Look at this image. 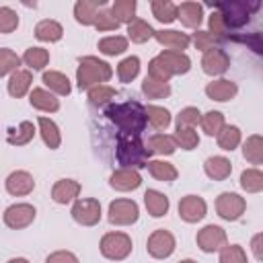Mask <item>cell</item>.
Masks as SVG:
<instances>
[{"label":"cell","mask_w":263,"mask_h":263,"mask_svg":"<svg viewBox=\"0 0 263 263\" xmlns=\"http://www.w3.org/2000/svg\"><path fill=\"white\" fill-rule=\"evenodd\" d=\"M107 119L119 127V134L123 136H140L146 129V109L138 101H123L109 105L105 111Z\"/></svg>","instance_id":"obj_1"},{"label":"cell","mask_w":263,"mask_h":263,"mask_svg":"<svg viewBox=\"0 0 263 263\" xmlns=\"http://www.w3.org/2000/svg\"><path fill=\"white\" fill-rule=\"evenodd\" d=\"M111 76H113V68L109 62L99 60L97 55H84L78 60L76 84L80 90H90L92 86L105 84L107 80H111Z\"/></svg>","instance_id":"obj_2"},{"label":"cell","mask_w":263,"mask_h":263,"mask_svg":"<svg viewBox=\"0 0 263 263\" xmlns=\"http://www.w3.org/2000/svg\"><path fill=\"white\" fill-rule=\"evenodd\" d=\"M117 162L123 168H146L152 152L146 148V144L140 140V136H117V150H115Z\"/></svg>","instance_id":"obj_3"},{"label":"cell","mask_w":263,"mask_h":263,"mask_svg":"<svg viewBox=\"0 0 263 263\" xmlns=\"http://www.w3.org/2000/svg\"><path fill=\"white\" fill-rule=\"evenodd\" d=\"M132 249H134L132 236L121 232V230L105 232L101 236V240H99V251L109 261H123V259H127L132 255Z\"/></svg>","instance_id":"obj_4"},{"label":"cell","mask_w":263,"mask_h":263,"mask_svg":"<svg viewBox=\"0 0 263 263\" xmlns=\"http://www.w3.org/2000/svg\"><path fill=\"white\" fill-rule=\"evenodd\" d=\"M259 4H247L242 0H230V2H218L216 10L222 14L226 29H238L249 23L251 10H255Z\"/></svg>","instance_id":"obj_5"},{"label":"cell","mask_w":263,"mask_h":263,"mask_svg":"<svg viewBox=\"0 0 263 263\" xmlns=\"http://www.w3.org/2000/svg\"><path fill=\"white\" fill-rule=\"evenodd\" d=\"M138 218H140V208L134 199L119 197V199H113L109 203V210H107L109 224H113V226H132V224L138 222Z\"/></svg>","instance_id":"obj_6"},{"label":"cell","mask_w":263,"mask_h":263,"mask_svg":"<svg viewBox=\"0 0 263 263\" xmlns=\"http://www.w3.org/2000/svg\"><path fill=\"white\" fill-rule=\"evenodd\" d=\"M70 214H72V220L80 226H97L103 216L101 201L95 197H78L72 203Z\"/></svg>","instance_id":"obj_7"},{"label":"cell","mask_w":263,"mask_h":263,"mask_svg":"<svg viewBox=\"0 0 263 263\" xmlns=\"http://www.w3.org/2000/svg\"><path fill=\"white\" fill-rule=\"evenodd\" d=\"M247 212V199L238 193L224 191L216 197V214L226 222H236Z\"/></svg>","instance_id":"obj_8"},{"label":"cell","mask_w":263,"mask_h":263,"mask_svg":"<svg viewBox=\"0 0 263 263\" xmlns=\"http://www.w3.org/2000/svg\"><path fill=\"white\" fill-rule=\"evenodd\" d=\"M175 249H177V238L166 228H156L146 240V251L152 259H168L175 253Z\"/></svg>","instance_id":"obj_9"},{"label":"cell","mask_w":263,"mask_h":263,"mask_svg":"<svg viewBox=\"0 0 263 263\" xmlns=\"http://www.w3.org/2000/svg\"><path fill=\"white\" fill-rule=\"evenodd\" d=\"M35 216H37V210L33 203H12L4 210L2 220L10 230H23L33 224Z\"/></svg>","instance_id":"obj_10"},{"label":"cell","mask_w":263,"mask_h":263,"mask_svg":"<svg viewBox=\"0 0 263 263\" xmlns=\"http://www.w3.org/2000/svg\"><path fill=\"white\" fill-rule=\"evenodd\" d=\"M195 242H197L199 251H203V253H218L222 247L228 245V236H226V230L222 226L208 224L201 230H197Z\"/></svg>","instance_id":"obj_11"},{"label":"cell","mask_w":263,"mask_h":263,"mask_svg":"<svg viewBox=\"0 0 263 263\" xmlns=\"http://www.w3.org/2000/svg\"><path fill=\"white\" fill-rule=\"evenodd\" d=\"M208 214V203L201 195H185L179 201V218L187 224H195L199 220H203Z\"/></svg>","instance_id":"obj_12"},{"label":"cell","mask_w":263,"mask_h":263,"mask_svg":"<svg viewBox=\"0 0 263 263\" xmlns=\"http://www.w3.org/2000/svg\"><path fill=\"white\" fill-rule=\"evenodd\" d=\"M4 189H6V193L12 195V197H25V195L33 193V189H35V179H33V175H31L29 171L18 168V171H12V173L6 177Z\"/></svg>","instance_id":"obj_13"},{"label":"cell","mask_w":263,"mask_h":263,"mask_svg":"<svg viewBox=\"0 0 263 263\" xmlns=\"http://www.w3.org/2000/svg\"><path fill=\"white\" fill-rule=\"evenodd\" d=\"M228 68H230V55L220 47L205 51L201 58V70L208 76H222L228 72Z\"/></svg>","instance_id":"obj_14"},{"label":"cell","mask_w":263,"mask_h":263,"mask_svg":"<svg viewBox=\"0 0 263 263\" xmlns=\"http://www.w3.org/2000/svg\"><path fill=\"white\" fill-rule=\"evenodd\" d=\"M205 95H208V99H212L216 103H228L238 95V86L234 80L216 78V80L205 84Z\"/></svg>","instance_id":"obj_15"},{"label":"cell","mask_w":263,"mask_h":263,"mask_svg":"<svg viewBox=\"0 0 263 263\" xmlns=\"http://www.w3.org/2000/svg\"><path fill=\"white\" fill-rule=\"evenodd\" d=\"M80 189H82V185L76 179H58L51 187V199L60 205L74 203L80 195Z\"/></svg>","instance_id":"obj_16"},{"label":"cell","mask_w":263,"mask_h":263,"mask_svg":"<svg viewBox=\"0 0 263 263\" xmlns=\"http://www.w3.org/2000/svg\"><path fill=\"white\" fill-rule=\"evenodd\" d=\"M177 21H181L183 27L197 31L201 21H203V4L191 2V0L177 4Z\"/></svg>","instance_id":"obj_17"},{"label":"cell","mask_w":263,"mask_h":263,"mask_svg":"<svg viewBox=\"0 0 263 263\" xmlns=\"http://www.w3.org/2000/svg\"><path fill=\"white\" fill-rule=\"evenodd\" d=\"M154 39L162 47H166L171 51H183L191 43V37L187 33H183V31H177V29H160V31H154Z\"/></svg>","instance_id":"obj_18"},{"label":"cell","mask_w":263,"mask_h":263,"mask_svg":"<svg viewBox=\"0 0 263 263\" xmlns=\"http://www.w3.org/2000/svg\"><path fill=\"white\" fill-rule=\"evenodd\" d=\"M160 62L166 66V70L171 72V76H181L187 74L191 70V58L185 51H171V49H162L158 53Z\"/></svg>","instance_id":"obj_19"},{"label":"cell","mask_w":263,"mask_h":263,"mask_svg":"<svg viewBox=\"0 0 263 263\" xmlns=\"http://www.w3.org/2000/svg\"><path fill=\"white\" fill-rule=\"evenodd\" d=\"M109 185L115 189V191H134L142 185V175L134 168H117L111 173L109 177Z\"/></svg>","instance_id":"obj_20"},{"label":"cell","mask_w":263,"mask_h":263,"mask_svg":"<svg viewBox=\"0 0 263 263\" xmlns=\"http://www.w3.org/2000/svg\"><path fill=\"white\" fill-rule=\"evenodd\" d=\"M29 103L33 109L37 111H43V113H55L60 109V99L49 92L47 88H41V86H35L31 88L29 92Z\"/></svg>","instance_id":"obj_21"},{"label":"cell","mask_w":263,"mask_h":263,"mask_svg":"<svg viewBox=\"0 0 263 263\" xmlns=\"http://www.w3.org/2000/svg\"><path fill=\"white\" fill-rule=\"evenodd\" d=\"M31 84H33V72L18 68L16 72L10 74L6 88H8V95L12 99H23L27 92H31Z\"/></svg>","instance_id":"obj_22"},{"label":"cell","mask_w":263,"mask_h":263,"mask_svg":"<svg viewBox=\"0 0 263 263\" xmlns=\"http://www.w3.org/2000/svg\"><path fill=\"white\" fill-rule=\"evenodd\" d=\"M105 6V0H78L74 4V18L76 23L90 27L95 25V18L99 14V10Z\"/></svg>","instance_id":"obj_23"},{"label":"cell","mask_w":263,"mask_h":263,"mask_svg":"<svg viewBox=\"0 0 263 263\" xmlns=\"http://www.w3.org/2000/svg\"><path fill=\"white\" fill-rule=\"evenodd\" d=\"M37 125H39V136L43 140V144L49 148V150H58L60 144H62V132L58 127V123L45 115H39L37 117Z\"/></svg>","instance_id":"obj_24"},{"label":"cell","mask_w":263,"mask_h":263,"mask_svg":"<svg viewBox=\"0 0 263 263\" xmlns=\"http://www.w3.org/2000/svg\"><path fill=\"white\" fill-rule=\"evenodd\" d=\"M203 173L212 179V181H224V179H228L230 177V173H232V162H230V158H226V156H210V158H205V162H203Z\"/></svg>","instance_id":"obj_25"},{"label":"cell","mask_w":263,"mask_h":263,"mask_svg":"<svg viewBox=\"0 0 263 263\" xmlns=\"http://www.w3.org/2000/svg\"><path fill=\"white\" fill-rule=\"evenodd\" d=\"M144 205H146V210H148V214L152 218H162V216L168 214L171 201H168V197L162 191H158V189H146V193H144Z\"/></svg>","instance_id":"obj_26"},{"label":"cell","mask_w":263,"mask_h":263,"mask_svg":"<svg viewBox=\"0 0 263 263\" xmlns=\"http://www.w3.org/2000/svg\"><path fill=\"white\" fill-rule=\"evenodd\" d=\"M43 84L47 86L49 92L53 95H60V97H68L72 92V82L70 78L64 74V72H58V70H47L43 72Z\"/></svg>","instance_id":"obj_27"},{"label":"cell","mask_w":263,"mask_h":263,"mask_svg":"<svg viewBox=\"0 0 263 263\" xmlns=\"http://www.w3.org/2000/svg\"><path fill=\"white\" fill-rule=\"evenodd\" d=\"M35 37L45 43H55L64 37V27L53 18H43L35 25Z\"/></svg>","instance_id":"obj_28"},{"label":"cell","mask_w":263,"mask_h":263,"mask_svg":"<svg viewBox=\"0 0 263 263\" xmlns=\"http://www.w3.org/2000/svg\"><path fill=\"white\" fill-rule=\"evenodd\" d=\"M146 168L156 181H162V183H173L179 177L177 166L173 162H168V160H148Z\"/></svg>","instance_id":"obj_29"},{"label":"cell","mask_w":263,"mask_h":263,"mask_svg":"<svg viewBox=\"0 0 263 263\" xmlns=\"http://www.w3.org/2000/svg\"><path fill=\"white\" fill-rule=\"evenodd\" d=\"M146 148L152 152V154H160V156H171L177 152V142L173 136L168 134H154L148 138V144Z\"/></svg>","instance_id":"obj_30"},{"label":"cell","mask_w":263,"mask_h":263,"mask_svg":"<svg viewBox=\"0 0 263 263\" xmlns=\"http://www.w3.org/2000/svg\"><path fill=\"white\" fill-rule=\"evenodd\" d=\"M35 134H37V129H35L33 121H27V119H25V121L18 123V127L8 129L6 142H8L10 146H25V144H29V142L35 138Z\"/></svg>","instance_id":"obj_31"},{"label":"cell","mask_w":263,"mask_h":263,"mask_svg":"<svg viewBox=\"0 0 263 263\" xmlns=\"http://www.w3.org/2000/svg\"><path fill=\"white\" fill-rule=\"evenodd\" d=\"M242 156L247 162L259 166L263 162V138L259 134H251L242 142Z\"/></svg>","instance_id":"obj_32"},{"label":"cell","mask_w":263,"mask_h":263,"mask_svg":"<svg viewBox=\"0 0 263 263\" xmlns=\"http://www.w3.org/2000/svg\"><path fill=\"white\" fill-rule=\"evenodd\" d=\"M152 37H154V29H152V25L148 21L136 16L127 25V41H132V43H146Z\"/></svg>","instance_id":"obj_33"},{"label":"cell","mask_w":263,"mask_h":263,"mask_svg":"<svg viewBox=\"0 0 263 263\" xmlns=\"http://www.w3.org/2000/svg\"><path fill=\"white\" fill-rule=\"evenodd\" d=\"M150 10L152 16L162 25H171L173 21H177V4L171 0H154L150 2Z\"/></svg>","instance_id":"obj_34"},{"label":"cell","mask_w":263,"mask_h":263,"mask_svg":"<svg viewBox=\"0 0 263 263\" xmlns=\"http://www.w3.org/2000/svg\"><path fill=\"white\" fill-rule=\"evenodd\" d=\"M127 45H129L127 37H123V35H107V37L99 39L97 49L103 55H119V53H123L127 49Z\"/></svg>","instance_id":"obj_35"},{"label":"cell","mask_w":263,"mask_h":263,"mask_svg":"<svg viewBox=\"0 0 263 263\" xmlns=\"http://www.w3.org/2000/svg\"><path fill=\"white\" fill-rule=\"evenodd\" d=\"M240 140H242V136H240V129H238L236 125H224V127L220 129V134L216 136L218 148L224 150V152L236 150V148L240 146Z\"/></svg>","instance_id":"obj_36"},{"label":"cell","mask_w":263,"mask_h":263,"mask_svg":"<svg viewBox=\"0 0 263 263\" xmlns=\"http://www.w3.org/2000/svg\"><path fill=\"white\" fill-rule=\"evenodd\" d=\"M136 8H138V2L136 0H115L109 10H111V14L115 16V21L119 25L121 23L129 25L136 18Z\"/></svg>","instance_id":"obj_37"},{"label":"cell","mask_w":263,"mask_h":263,"mask_svg":"<svg viewBox=\"0 0 263 263\" xmlns=\"http://www.w3.org/2000/svg\"><path fill=\"white\" fill-rule=\"evenodd\" d=\"M140 58L138 55H127V58H123L119 64H117V78H119V82H123V84H129L132 80H136L138 78V74H140Z\"/></svg>","instance_id":"obj_38"},{"label":"cell","mask_w":263,"mask_h":263,"mask_svg":"<svg viewBox=\"0 0 263 263\" xmlns=\"http://www.w3.org/2000/svg\"><path fill=\"white\" fill-rule=\"evenodd\" d=\"M144 109H146V121H148L154 129L160 132V129H166V127L171 125L173 117H171V111H168V109L158 107V105H146Z\"/></svg>","instance_id":"obj_39"},{"label":"cell","mask_w":263,"mask_h":263,"mask_svg":"<svg viewBox=\"0 0 263 263\" xmlns=\"http://www.w3.org/2000/svg\"><path fill=\"white\" fill-rule=\"evenodd\" d=\"M21 62L31 70H43L49 64V51L45 47H27Z\"/></svg>","instance_id":"obj_40"},{"label":"cell","mask_w":263,"mask_h":263,"mask_svg":"<svg viewBox=\"0 0 263 263\" xmlns=\"http://www.w3.org/2000/svg\"><path fill=\"white\" fill-rule=\"evenodd\" d=\"M199 125H201V132H203L205 136L214 138V136H218V134H220V129L226 125L224 113H220V111H208V113H203V115H201Z\"/></svg>","instance_id":"obj_41"},{"label":"cell","mask_w":263,"mask_h":263,"mask_svg":"<svg viewBox=\"0 0 263 263\" xmlns=\"http://www.w3.org/2000/svg\"><path fill=\"white\" fill-rule=\"evenodd\" d=\"M240 187L247 193H259V191H263V173H261V168L259 166L245 168L240 173Z\"/></svg>","instance_id":"obj_42"},{"label":"cell","mask_w":263,"mask_h":263,"mask_svg":"<svg viewBox=\"0 0 263 263\" xmlns=\"http://www.w3.org/2000/svg\"><path fill=\"white\" fill-rule=\"evenodd\" d=\"M142 92L148 99H166L171 95V84L168 82H160L152 76H146L142 82Z\"/></svg>","instance_id":"obj_43"},{"label":"cell","mask_w":263,"mask_h":263,"mask_svg":"<svg viewBox=\"0 0 263 263\" xmlns=\"http://www.w3.org/2000/svg\"><path fill=\"white\" fill-rule=\"evenodd\" d=\"M115 97H117V90L113 86H109V84H99V86H92L88 90V103L95 105V107H105Z\"/></svg>","instance_id":"obj_44"},{"label":"cell","mask_w":263,"mask_h":263,"mask_svg":"<svg viewBox=\"0 0 263 263\" xmlns=\"http://www.w3.org/2000/svg\"><path fill=\"white\" fill-rule=\"evenodd\" d=\"M173 138L177 142V148H181V150H195L199 146V134L195 132V127L175 129Z\"/></svg>","instance_id":"obj_45"},{"label":"cell","mask_w":263,"mask_h":263,"mask_svg":"<svg viewBox=\"0 0 263 263\" xmlns=\"http://www.w3.org/2000/svg\"><path fill=\"white\" fill-rule=\"evenodd\" d=\"M21 64L23 62L21 55H16V51H12L10 47H0V78L16 72Z\"/></svg>","instance_id":"obj_46"},{"label":"cell","mask_w":263,"mask_h":263,"mask_svg":"<svg viewBox=\"0 0 263 263\" xmlns=\"http://www.w3.org/2000/svg\"><path fill=\"white\" fill-rule=\"evenodd\" d=\"M218 253H220L218 263H249L247 251L240 245H226Z\"/></svg>","instance_id":"obj_47"},{"label":"cell","mask_w":263,"mask_h":263,"mask_svg":"<svg viewBox=\"0 0 263 263\" xmlns=\"http://www.w3.org/2000/svg\"><path fill=\"white\" fill-rule=\"evenodd\" d=\"M201 119V111L197 107H183L177 113L175 119V129H183V127H195Z\"/></svg>","instance_id":"obj_48"},{"label":"cell","mask_w":263,"mask_h":263,"mask_svg":"<svg viewBox=\"0 0 263 263\" xmlns=\"http://www.w3.org/2000/svg\"><path fill=\"white\" fill-rule=\"evenodd\" d=\"M18 29V14L10 6H0V33L8 35Z\"/></svg>","instance_id":"obj_49"},{"label":"cell","mask_w":263,"mask_h":263,"mask_svg":"<svg viewBox=\"0 0 263 263\" xmlns=\"http://www.w3.org/2000/svg\"><path fill=\"white\" fill-rule=\"evenodd\" d=\"M92 27H95L97 31L105 33V31H117V29H119V23L115 21V16L111 14L109 8H101L99 14H97V18H95V25H92Z\"/></svg>","instance_id":"obj_50"},{"label":"cell","mask_w":263,"mask_h":263,"mask_svg":"<svg viewBox=\"0 0 263 263\" xmlns=\"http://www.w3.org/2000/svg\"><path fill=\"white\" fill-rule=\"evenodd\" d=\"M191 41H193L195 49H199V51H203V53H205V51H210V49H214V47L218 45V39H216L212 33L201 31V29H197V31L193 33Z\"/></svg>","instance_id":"obj_51"},{"label":"cell","mask_w":263,"mask_h":263,"mask_svg":"<svg viewBox=\"0 0 263 263\" xmlns=\"http://www.w3.org/2000/svg\"><path fill=\"white\" fill-rule=\"evenodd\" d=\"M146 76H152V78H156V80H160V82H168V80L173 78L171 72L166 70V66L160 62L158 55L148 62V74H146Z\"/></svg>","instance_id":"obj_52"},{"label":"cell","mask_w":263,"mask_h":263,"mask_svg":"<svg viewBox=\"0 0 263 263\" xmlns=\"http://www.w3.org/2000/svg\"><path fill=\"white\" fill-rule=\"evenodd\" d=\"M208 27H210L208 33H212L216 39L228 35V29H226V25H224V18H222V14H220L218 10H214V12L210 14V18H208Z\"/></svg>","instance_id":"obj_53"},{"label":"cell","mask_w":263,"mask_h":263,"mask_svg":"<svg viewBox=\"0 0 263 263\" xmlns=\"http://www.w3.org/2000/svg\"><path fill=\"white\" fill-rule=\"evenodd\" d=\"M45 263H80V259L72 253V251H66V249H60V251H53L45 257Z\"/></svg>","instance_id":"obj_54"},{"label":"cell","mask_w":263,"mask_h":263,"mask_svg":"<svg viewBox=\"0 0 263 263\" xmlns=\"http://www.w3.org/2000/svg\"><path fill=\"white\" fill-rule=\"evenodd\" d=\"M261 242H263V232H257V234L251 238V251H253V255H255V259H257V261H261V259H263Z\"/></svg>","instance_id":"obj_55"},{"label":"cell","mask_w":263,"mask_h":263,"mask_svg":"<svg viewBox=\"0 0 263 263\" xmlns=\"http://www.w3.org/2000/svg\"><path fill=\"white\" fill-rule=\"evenodd\" d=\"M6 263H31V261L25 259V257H12V259H8Z\"/></svg>","instance_id":"obj_56"},{"label":"cell","mask_w":263,"mask_h":263,"mask_svg":"<svg viewBox=\"0 0 263 263\" xmlns=\"http://www.w3.org/2000/svg\"><path fill=\"white\" fill-rule=\"evenodd\" d=\"M179 263H197V261H193V259H181Z\"/></svg>","instance_id":"obj_57"}]
</instances>
